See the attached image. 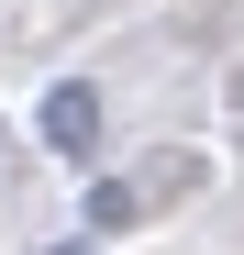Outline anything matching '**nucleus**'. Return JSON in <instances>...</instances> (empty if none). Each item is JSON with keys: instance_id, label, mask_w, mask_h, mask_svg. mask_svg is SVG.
I'll list each match as a JSON object with an SVG mask.
<instances>
[{"instance_id": "nucleus-2", "label": "nucleus", "mask_w": 244, "mask_h": 255, "mask_svg": "<svg viewBox=\"0 0 244 255\" xmlns=\"http://www.w3.org/2000/svg\"><path fill=\"white\" fill-rule=\"evenodd\" d=\"M133 211H144V189H133V178H100V189H89V222H78V233H133Z\"/></svg>"}, {"instance_id": "nucleus-3", "label": "nucleus", "mask_w": 244, "mask_h": 255, "mask_svg": "<svg viewBox=\"0 0 244 255\" xmlns=\"http://www.w3.org/2000/svg\"><path fill=\"white\" fill-rule=\"evenodd\" d=\"M56 255H89V244H56Z\"/></svg>"}, {"instance_id": "nucleus-1", "label": "nucleus", "mask_w": 244, "mask_h": 255, "mask_svg": "<svg viewBox=\"0 0 244 255\" xmlns=\"http://www.w3.org/2000/svg\"><path fill=\"white\" fill-rule=\"evenodd\" d=\"M33 133H45V155L89 166V155H100V89H89V78H56V89L33 100Z\"/></svg>"}]
</instances>
